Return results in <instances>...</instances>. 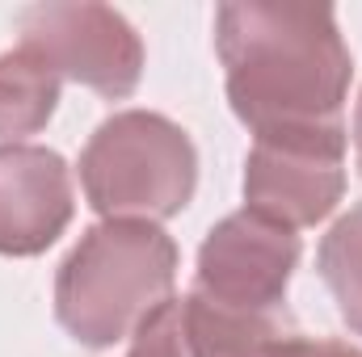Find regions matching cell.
<instances>
[{
	"label": "cell",
	"mask_w": 362,
	"mask_h": 357,
	"mask_svg": "<svg viewBox=\"0 0 362 357\" xmlns=\"http://www.w3.org/2000/svg\"><path fill=\"white\" fill-rule=\"evenodd\" d=\"M21 47L38 55L59 80H76L105 101H122L139 89L144 42L135 25L93 0H47L30 4L17 21Z\"/></svg>",
	"instance_id": "277c9868"
},
{
	"label": "cell",
	"mask_w": 362,
	"mask_h": 357,
	"mask_svg": "<svg viewBox=\"0 0 362 357\" xmlns=\"http://www.w3.org/2000/svg\"><path fill=\"white\" fill-rule=\"evenodd\" d=\"M76 193L59 152L0 143V257H38L72 223Z\"/></svg>",
	"instance_id": "ba28073f"
},
{
	"label": "cell",
	"mask_w": 362,
	"mask_h": 357,
	"mask_svg": "<svg viewBox=\"0 0 362 357\" xmlns=\"http://www.w3.org/2000/svg\"><path fill=\"white\" fill-rule=\"evenodd\" d=\"M316 273L325 277L346 328L362 337V206L341 214L316 248Z\"/></svg>",
	"instance_id": "30bf717a"
},
{
	"label": "cell",
	"mask_w": 362,
	"mask_h": 357,
	"mask_svg": "<svg viewBox=\"0 0 362 357\" xmlns=\"http://www.w3.org/2000/svg\"><path fill=\"white\" fill-rule=\"evenodd\" d=\"M299 253H303V244L291 227L245 206L206 231V240L198 248V269H194L198 286L194 290L223 307L274 315L286 298Z\"/></svg>",
	"instance_id": "8992f818"
},
{
	"label": "cell",
	"mask_w": 362,
	"mask_h": 357,
	"mask_svg": "<svg viewBox=\"0 0 362 357\" xmlns=\"http://www.w3.org/2000/svg\"><path fill=\"white\" fill-rule=\"evenodd\" d=\"M215 51L232 114L257 139L346 126L354 55L329 4H219Z\"/></svg>",
	"instance_id": "6da1fadb"
},
{
	"label": "cell",
	"mask_w": 362,
	"mask_h": 357,
	"mask_svg": "<svg viewBox=\"0 0 362 357\" xmlns=\"http://www.w3.org/2000/svg\"><path fill=\"white\" fill-rule=\"evenodd\" d=\"M282 337L278 311H240L189 290L160 303L135 328L127 357H274Z\"/></svg>",
	"instance_id": "52a82bcc"
},
{
	"label": "cell",
	"mask_w": 362,
	"mask_h": 357,
	"mask_svg": "<svg viewBox=\"0 0 362 357\" xmlns=\"http://www.w3.org/2000/svg\"><path fill=\"white\" fill-rule=\"evenodd\" d=\"M81 185L105 223H160L189 206L198 189V152L173 118L122 109L105 118L85 143Z\"/></svg>",
	"instance_id": "3957f363"
},
{
	"label": "cell",
	"mask_w": 362,
	"mask_h": 357,
	"mask_svg": "<svg viewBox=\"0 0 362 357\" xmlns=\"http://www.w3.org/2000/svg\"><path fill=\"white\" fill-rule=\"evenodd\" d=\"M350 131L262 135L245 160V206L299 231L329 219L346 193Z\"/></svg>",
	"instance_id": "5b68a950"
},
{
	"label": "cell",
	"mask_w": 362,
	"mask_h": 357,
	"mask_svg": "<svg viewBox=\"0 0 362 357\" xmlns=\"http://www.w3.org/2000/svg\"><path fill=\"white\" fill-rule=\"evenodd\" d=\"M274 357H362V349L346 345V341H329V337H299V332H286Z\"/></svg>",
	"instance_id": "8fae6325"
},
{
	"label": "cell",
	"mask_w": 362,
	"mask_h": 357,
	"mask_svg": "<svg viewBox=\"0 0 362 357\" xmlns=\"http://www.w3.org/2000/svg\"><path fill=\"white\" fill-rule=\"evenodd\" d=\"M177 244L160 223L101 219L76 240L55 273V320L85 345L110 349L173 298Z\"/></svg>",
	"instance_id": "7a4b0ae2"
},
{
	"label": "cell",
	"mask_w": 362,
	"mask_h": 357,
	"mask_svg": "<svg viewBox=\"0 0 362 357\" xmlns=\"http://www.w3.org/2000/svg\"><path fill=\"white\" fill-rule=\"evenodd\" d=\"M59 105V76L25 47L0 55V139L38 135Z\"/></svg>",
	"instance_id": "9c48e42d"
},
{
	"label": "cell",
	"mask_w": 362,
	"mask_h": 357,
	"mask_svg": "<svg viewBox=\"0 0 362 357\" xmlns=\"http://www.w3.org/2000/svg\"><path fill=\"white\" fill-rule=\"evenodd\" d=\"M354 152H358V169H362V97H358V109H354Z\"/></svg>",
	"instance_id": "7c38bea8"
}]
</instances>
